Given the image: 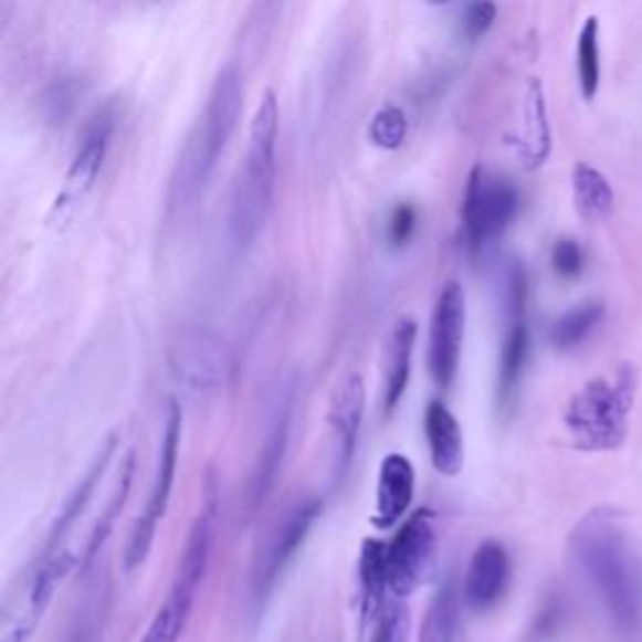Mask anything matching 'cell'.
<instances>
[{
	"label": "cell",
	"mask_w": 642,
	"mask_h": 642,
	"mask_svg": "<svg viewBox=\"0 0 642 642\" xmlns=\"http://www.w3.org/2000/svg\"><path fill=\"white\" fill-rule=\"evenodd\" d=\"M464 329H467V296L464 286L450 278L434 299L427 337V369L440 389H450L457 379Z\"/></svg>",
	"instance_id": "11"
},
{
	"label": "cell",
	"mask_w": 642,
	"mask_h": 642,
	"mask_svg": "<svg viewBox=\"0 0 642 642\" xmlns=\"http://www.w3.org/2000/svg\"><path fill=\"white\" fill-rule=\"evenodd\" d=\"M515 154L519 164L527 169H537L547 161L552 146L550 136V120H547V104H545V88L537 78H529L525 88V104H523V126L519 134L512 138Z\"/></svg>",
	"instance_id": "19"
},
{
	"label": "cell",
	"mask_w": 642,
	"mask_h": 642,
	"mask_svg": "<svg viewBox=\"0 0 642 642\" xmlns=\"http://www.w3.org/2000/svg\"><path fill=\"white\" fill-rule=\"evenodd\" d=\"M134 472H136V454L126 452L124 460H120V464H118V477H116L114 490H110L106 507H104V512H101V517L96 519V525H93V529H91L86 552H83V567H88L93 562V557H96V552L101 550V545L106 543L108 533L114 529L118 512L124 509L128 492H131Z\"/></svg>",
	"instance_id": "23"
},
{
	"label": "cell",
	"mask_w": 642,
	"mask_h": 642,
	"mask_svg": "<svg viewBox=\"0 0 642 642\" xmlns=\"http://www.w3.org/2000/svg\"><path fill=\"white\" fill-rule=\"evenodd\" d=\"M507 329L499 347V367H497V404L499 409H509L515 402L519 381H523L527 359H529V329L527 316H505Z\"/></svg>",
	"instance_id": "21"
},
{
	"label": "cell",
	"mask_w": 642,
	"mask_h": 642,
	"mask_svg": "<svg viewBox=\"0 0 642 642\" xmlns=\"http://www.w3.org/2000/svg\"><path fill=\"white\" fill-rule=\"evenodd\" d=\"M417 347V322L399 316L381 349V414L392 417L402 402L412 377V357Z\"/></svg>",
	"instance_id": "16"
},
{
	"label": "cell",
	"mask_w": 642,
	"mask_h": 642,
	"mask_svg": "<svg viewBox=\"0 0 642 642\" xmlns=\"http://www.w3.org/2000/svg\"><path fill=\"white\" fill-rule=\"evenodd\" d=\"M296 407V379L282 377L276 381L272 397L266 404L264 436L259 442L254 467L249 474L246 485V507L254 512L264 505L276 487L278 472L284 470V460L288 452V440H292Z\"/></svg>",
	"instance_id": "8"
},
{
	"label": "cell",
	"mask_w": 642,
	"mask_h": 642,
	"mask_svg": "<svg viewBox=\"0 0 642 642\" xmlns=\"http://www.w3.org/2000/svg\"><path fill=\"white\" fill-rule=\"evenodd\" d=\"M417 221H420V217H417V209L412 207V203H397L387 223L389 246L392 249L407 246L409 239H412L417 231Z\"/></svg>",
	"instance_id": "32"
},
{
	"label": "cell",
	"mask_w": 642,
	"mask_h": 642,
	"mask_svg": "<svg viewBox=\"0 0 642 642\" xmlns=\"http://www.w3.org/2000/svg\"><path fill=\"white\" fill-rule=\"evenodd\" d=\"M217 523H219V492L217 482L209 480L207 487H203V502L199 515L193 519L189 537H186L171 590L189 594V598H197L199 585L203 582V577H207L209 570L213 537H217Z\"/></svg>",
	"instance_id": "14"
},
{
	"label": "cell",
	"mask_w": 642,
	"mask_h": 642,
	"mask_svg": "<svg viewBox=\"0 0 642 642\" xmlns=\"http://www.w3.org/2000/svg\"><path fill=\"white\" fill-rule=\"evenodd\" d=\"M635 399V371L622 367L612 377L590 379L565 409V427L575 446L608 452L622 444Z\"/></svg>",
	"instance_id": "4"
},
{
	"label": "cell",
	"mask_w": 642,
	"mask_h": 642,
	"mask_svg": "<svg viewBox=\"0 0 642 642\" xmlns=\"http://www.w3.org/2000/svg\"><path fill=\"white\" fill-rule=\"evenodd\" d=\"M367 409V387L365 377L357 371H347L339 377L329 394L327 407V430H329V446H331V472L334 482H344L351 462H355L361 424H365Z\"/></svg>",
	"instance_id": "13"
},
{
	"label": "cell",
	"mask_w": 642,
	"mask_h": 642,
	"mask_svg": "<svg viewBox=\"0 0 642 642\" xmlns=\"http://www.w3.org/2000/svg\"><path fill=\"white\" fill-rule=\"evenodd\" d=\"M572 197L577 213L588 221L604 219L615 203L610 181L588 164H577L572 169Z\"/></svg>",
	"instance_id": "24"
},
{
	"label": "cell",
	"mask_w": 642,
	"mask_h": 642,
	"mask_svg": "<svg viewBox=\"0 0 642 642\" xmlns=\"http://www.w3.org/2000/svg\"><path fill=\"white\" fill-rule=\"evenodd\" d=\"M454 622H457V600L450 585H444L427 604L420 642H454Z\"/></svg>",
	"instance_id": "27"
},
{
	"label": "cell",
	"mask_w": 642,
	"mask_h": 642,
	"mask_svg": "<svg viewBox=\"0 0 642 642\" xmlns=\"http://www.w3.org/2000/svg\"><path fill=\"white\" fill-rule=\"evenodd\" d=\"M577 78L585 98H594L600 88V23L598 18H588L577 39Z\"/></svg>",
	"instance_id": "26"
},
{
	"label": "cell",
	"mask_w": 642,
	"mask_h": 642,
	"mask_svg": "<svg viewBox=\"0 0 642 642\" xmlns=\"http://www.w3.org/2000/svg\"><path fill=\"white\" fill-rule=\"evenodd\" d=\"M181 422H183L181 407L176 399H171L169 414H166V422H164L161 444H158V457H156L154 480H151V490H148L146 507L141 515L136 517L131 535H128V543H126L124 565L128 572H134L136 567H141L146 562L148 552H151L158 523H161L166 509H169L176 470H179V450H181V430H183Z\"/></svg>",
	"instance_id": "7"
},
{
	"label": "cell",
	"mask_w": 642,
	"mask_h": 642,
	"mask_svg": "<svg viewBox=\"0 0 642 642\" xmlns=\"http://www.w3.org/2000/svg\"><path fill=\"white\" fill-rule=\"evenodd\" d=\"M169 371L193 394H211L231 377V351L223 337L207 327L181 329L169 344Z\"/></svg>",
	"instance_id": "10"
},
{
	"label": "cell",
	"mask_w": 642,
	"mask_h": 642,
	"mask_svg": "<svg viewBox=\"0 0 642 642\" xmlns=\"http://www.w3.org/2000/svg\"><path fill=\"white\" fill-rule=\"evenodd\" d=\"M278 101L276 93L264 91L251 116L244 164L231 183L227 231L236 251L249 249L262 234L274 211L278 179Z\"/></svg>",
	"instance_id": "3"
},
{
	"label": "cell",
	"mask_w": 642,
	"mask_h": 642,
	"mask_svg": "<svg viewBox=\"0 0 642 642\" xmlns=\"http://www.w3.org/2000/svg\"><path fill=\"white\" fill-rule=\"evenodd\" d=\"M324 509V502L314 495L288 502L284 512L266 529L262 545L256 547L254 562H251V594L256 602H262L269 592L282 580L286 567L294 562V557L306 543V537L316 525Z\"/></svg>",
	"instance_id": "5"
},
{
	"label": "cell",
	"mask_w": 642,
	"mask_h": 642,
	"mask_svg": "<svg viewBox=\"0 0 642 642\" xmlns=\"http://www.w3.org/2000/svg\"><path fill=\"white\" fill-rule=\"evenodd\" d=\"M570 555L604 615L620 632L642 625V557L618 515L594 509L570 535Z\"/></svg>",
	"instance_id": "1"
},
{
	"label": "cell",
	"mask_w": 642,
	"mask_h": 642,
	"mask_svg": "<svg viewBox=\"0 0 642 642\" xmlns=\"http://www.w3.org/2000/svg\"><path fill=\"white\" fill-rule=\"evenodd\" d=\"M602 319V304L585 302L565 312L552 327V344L557 349H572L588 339V334L598 327Z\"/></svg>",
	"instance_id": "28"
},
{
	"label": "cell",
	"mask_w": 642,
	"mask_h": 642,
	"mask_svg": "<svg viewBox=\"0 0 642 642\" xmlns=\"http://www.w3.org/2000/svg\"><path fill=\"white\" fill-rule=\"evenodd\" d=\"M407 134L409 120L404 108L397 104H385L377 108L367 128L369 141L381 148V151H397V148H402V144L407 141Z\"/></svg>",
	"instance_id": "29"
},
{
	"label": "cell",
	"mask_w": 642,
	"mask_h": 642,
	"mask_svg": "<svg viewBox=\"0 0 642 642\" xmlns=\"http://www.w3.org/2000/svg\"><path fill=\"white\" fill-rule=\"evenodd\" d=\"M116 446H118V434L106 436L104 444H101L96 460L91 462V467L86 470V474H83L78 485L73 487V492L66 499V505H63V509H61L59 519L53 523V529H51V535H49V545H45V552L61 550L63 537H66L69 529L78 523V517L83 515V509L88 507L93 492H96V485L101 482V477L106 474L110 460H114Z\"/></svg>",
	"instance_id": "20"
},
{
	"label": "cell",
	"mask_w": 642,
	"mask_h": 642,
	"mask_svg": "<svg viewBox=\"0 0 642 642\" xmlns=\"http://www.w3.org/2000/svg\"><path fill=\"white\" fill-rule=\"evenodd\" d=\"M424 436L432 467L442 477H457L464 467V432L460 420L442 399H432L424 409Z\"/></svg>",
	"instance_id": "18"
},
{
	"label": "cell",
	"mask_w": 642,
	"mask_h": 642,
	"mask_svg": "<svg viewBox=\"0 0 642 642\" xmlns=\"http://www.w3.org/2000/svg\"><path fill=\"white\" fill-rule=\"evenodd\" d=\"M414 464L402 452H389L379 464L377 492H375V517L371 523L379 529L394 527L407 515L414 499Z\"/></svg>",
	"instance_id": "17"
},
{
	"label": "cell",
	"mask_w": 642,
	"mask_h": 642,
	"mask_svg": "<svg viewBox=\"0 0 642 642\" xmlns=\"http://www.w3.org/2000/svg\"><path fill=\"white\" fill-rule=\"evenodd\" d=\"M389 590L387 545L369 537L359 550V594H361V622H377L385 610V594Z\"/></svg>",
	"instance_id": "22"
},
{
	"label": "cell",
	"mask_w": 642,
	"mask_h": 642,
	"mask_svg": "<svg viewBox=\"0 0 642 642\" xmlns=\"http://www.w3.org/2000/svg\"><path fill=\"white\" fill-rule=\"evenodd\" d=\"M244 71L234 61H229L213 76L207 104L193 120L191 131L186 134L181 151L173 161L169 186H166L169 219L189 217L199 207L231 136L236 134L241 114H244Z\"/></svg>",
	"instance_id": "2"
},
{
	"label": "cell",
	"mask_w": 642,
	"mask_h": 642,
	"mask_svg": "<svg viewBox=\"0 0 642 642\" xmlns=\"http://www.w3.org/2000/svg\"><path fill=\"white\" fill-rule=\"evenodd\" d=\"M114 134H116L114 106L98 108L96 114L86 120V126H83V131L78 136L76 151H73L71 156L69 171L66 176H63V186H61L59 197H55L53 201L51 219L55 223L69 221L73 217V211L86 201L91 189L98 181L101 169H104L110 141H114Z\"/></svg>",
	"instance_id": "9"
},
{
	"label": "cell",
	"mask_w": 642,
	"mask_h": 642,
	"mask_svg": "<svg viewBox=\"0 0 642 642\" xmlns=\"http://www.w3.org/2000/svg\"><path fill=\"white\" fill-rule=\"evenodd\" d=\"M509 575L507 547L497 539H485L470 557L467 575H464V602L477 612L495 608L505 598Z\"/></svg>",
	"instance_id": "15"
},
{
	"label": "cell",
	"mask_w": 642,
	"mask_h": 642,
	"mask_svg": "<svg viewBox=\"0 0 642 642\" xmlns=\"http://www.w3.org/2000/svg\"><path fill=\"white\" fill-rule=\"evenodd\" d=\"M434 547L436 535L432 515L427 509H417L414 515L404 519L392 543L387 545L389 590L397 598H409L424 582L434 560Z\"/></svg>",
	"instance_id": "12"
},
{
	"label": "cell",
	"mask_w": 642,
	"mask_h": 642,
	"mask_svg": "<svg viewBox=\"0 0 642 642\" xmlns=\"http://www.w3.org/2000/svg\"><path fill=\"white\" fill-rule=\"evenodd\" d=\"M585 266V256H582V249L577 244L575 239H560L557 244L552 246V269L562 278H575L577 274L582 272Z\"/></svg>",
	"instance_id": "33"
},
{
	"label": "cell",
	"mask_w": 642,
	"mask_h": 642,
	"mask_svg": "<svg viewBox=\"0 0 642 642\" xmlns=\"http://www.w3.org/2000/svg\"><path fill=\"white\" fill-rule=\"evenodd\" d=\"M409 612L402 602H387L369 642H407Z\"/></svg>",
	"instance_id": "30"
},
{
	"label": "cell",
	"mask_w": 642,
	"mask_h": 642,
	"mask_svg": "<svg viewBox=\"0 0 642 642\" xmlns=\"http://www.w3.org/2000/svg\"><path fill=\"white\" fill-rule=\"evenodd\" d=\"M96 632H98L96 610L81 612L76 628L71 630V635H69L66 642H96Z\"/></svg>",
	"instance_id": "34"
},
{
	"label": "cell",
	"mask_w": 642,
	"mask_h": 642,
	"mask_svg": "<svg viewBox=\"0 0 642 642\" xmlns=\"http://www.w3.org/2000/svg\"><path fill=\"white\" fill-rule=\"evenodd\" d=\"M497 18V6L495 3H470L464 6L462 18H460V31L464 41H480L482 35H487V31L495 25Z\"/></svg>",
	"instance_id": "31"
},
{
	"label": "cell",
	"mask_w": 642,
	"mask_h": 642,
	"mask_svg": "<svg viewBox=\"0 0 642 642\" xmlns=\"http://www.w3.org/2000/svg\"><path fill=\"white\" fill-rule=\"evenodd\" d=\"M519 209V193L507 179L485 166H474L462 193V239L472 254L497 241Z\"/></svg>",
	"instance_id": "6"
},
{
	"label": "cell",
	"mask_w": 642,
	"mask_h": 642,
	"mask_svg": "<svg viewBox=\"0 0 642 642\" xmlns=\"http://www.w3.org/2000/svg\"><path fill=\"white\" fill-rule=\"evenodd\" d=\"M191 608H193V598L171 590L169 598H166V602L154 615L146 635L138 642H179L186 630V622H189L191 618Z\"/></svg>",
	"instance_id": "25"
}]
</instances>
